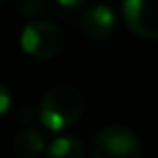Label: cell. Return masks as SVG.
I'll return each mask as SVG.
<instances>
[{"mask_svg": "<svg viewBox=\"0 0 158 158\" xmlns=\"http://www.w3.org/2000/svg\"><path fill=\"white\" fill-rule=\"evenodd\" d=\"M114 24H116L114 12L106 4H94L88 10L82 12V16H80L82 32L88 38H94V40L108 38L112 34V30H114Z\"/></svg>", "mask_w": 158, "mask_h": 158, "instance_id": "obj_5", "label": "cell"}, {"mask_svg": "<svg viewBox=\"0 0 158 158\" xmlns=\"http://www.w3.org/2000/svg\"><path fill=\"white\" fill-rule=\"evenodd\" d=\"M46 148V138L38 128H24L14 138V152L20 158H38Z\"/></svg>", "mask_w": 158, "mask_h": 158, "instance_id": "obj_6", "label": "cell"}, {"mask_svg": "<svg viewBox=\"0 0 158 158\" xmlns=\"http://www.w3.org/2000/svg\"><path fill=\"white\" fill-rule=\"evenodd\" d=\"M140 140L130 128L112 124L104 126L92 138V158H140Z\"/></svg>", "mask_w": 158, "mask_h": 158, "instance_id": "obj_3", "label": "cell"}, {"mask_svg": "<svg viewBox=\"0 0 158 158\" xmlns=\"http://www.w3.org/2000/svg\"><path fill=\"white\" fill-rule=\"evenodd\" d=\"M46 158H84V144L72 134L58 136L48 144Z\"/></svg>", "mask_w": 158, "mask_h": 158, "instance_id": "obj_7", "label": "cell"}, {"mask_svg": "<svg viewBox=\"0 0 158 158\" xmlns=\"http://www.w3.org/2000/svg\"><path fill=\"white\" fill-rule=\"evenodd\" d=\"M20 46L36 60H48L64 48V32L50 20H30L20 34Z\"/></svg>", "mask_w": 158, "mask_h": 158, "instance_id": "obj_2", "label": "cell"}, {"mask_svg": "<svg viewBox=\"0 0 158 158\" xmlns=\"http://www.w3.org/2000/svg\"><path fill=\"white\" fill-rule=\"evenodd\" d=\"M84 112V96L76 86L58 84L52 86L40 100V122L58 132L72 126Z\"/></svg>", "mask_w": 158, "mask_h": 158, "instance_id": "obj_1", "label": "cell"}, {"mask_svg": "<svg viewBox=\"0 0 158 158\" xmlns=\"http://www.w3.org/2000/svg\"><path fill=\"white\" fill-rule=\"evenodd\" d=\"M122 16L136 36L158 40V0H124Z\"/></svg>", "mask_w": 158, "mask_h": 158, "instance_id": "obj_4", "label": "cell"}, {"mask_svg": "<svg viewBox=\"0 0 158 158\" xmlns=\"http://www.w3.org/2000/svg\"><path fill=\"white\" fill-rule=\"evenodd\" d=\"M0 2H4V0H0Z\"/></svg>", "mask_w": 158, "mask_h": 158, "instance_id": "obj_11", "label": "cell"}, {"mask_svg": "<svg viewBox=\"0 0 158 158\" xmlns=\"http://www.w3.org/2000/svg\"><path fill=\"white\" fill-rule=\"evenodd\" d=\"M42 6H44V0H18L16 2V8L24 18H34V20L42 12Z\"/></svg>", "mask_w": 158, "mask_h": 158, "instance_id": "obj_8", "label": "cell"}, {"mask_svg": "<svg viewBox=\"0 0 158 158\" xmlns=\"http://www.w3.org/2000/svg\"><path fill=\"white\" fill-rule=\"evenodd\" d=\"M56 2L64 8H76V6H80V4L88 2V0H56Z\"/></svg>", "mask_w": 158, "mask_h": 158, "instance_id": "obj_10", "label": "cell"}, {"mask_svg": "<svg viewBox=\"0 0 158 158\" xmlns=\"http://www.w3.org/2000/svg\"><path fill=\"white\" fill-rule=\"evenodd\" d=\"M10 104H12V94H10V90H8V86L0 82V116L6 114Z\"/></svg>", "mask_w": 158, "mask_h": 158, "instance_id": "obj_9", "label": "cell"}]
</instances>
